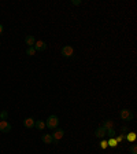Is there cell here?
<instances>
[{"mask_svg": "<svg viewBox=\"0 0 137 154\" xmlns=\"http://www.w3.org/2000/svg\"><path fill=\"white\" fill-rule=\"evenodd\" d=\"M59 125V118L58 116H55V114H52V116H49L45 120V127L49 128V129H55V128H58Z\"/></svg>", "mask_w": 137, "mask_h": 154, "instance_id": "cell-1", "label": "cell"}, {"mask_svg": "<svg viewBox=\"0 0 137 154\" xmlns=\"http://www.w3.org/2000/svg\"><path fill=\"white\" fill-rule=\"evenodd\" d=\"M51 136H52V139H53V143H56V142H59V140L64 136V131L60 129V128H55Z\"/></svg>", "mask_w": 137, "mask_h": 154, "instance_id": "cell-2", "label": "cell"}, {"mask_svg": "<svg viewBox=\"0 0 137 154\" xmlns=\"http://www.w3.org/2000/svg\"><path fill=\"white\" fill-rule=\"evenodd\" d=\"M119 116L123 121H130L133 120V113L130 110H127V109H122L121 112H119Z\"/></svg>", "mask_w": 137, "mask_h": 154, "instance_id": "cell-3", "label": "cell"}, {"mask_svg": "<svg viewBox=\"0 0 137 154\" xmlns=\"http://www.w3.org/2000/svg\"><path fill=\"white\" fill-rule=\"evenodd\" d=\"M60 52H62V55L66 57V58H71V57L74 55V48L71 47V46H64Z\"/></svg>", "mask_w": 137, "mask_h": 154, "instance_id": "cell-4", "label": "cell"}, {"mask_svg": "<svg viewBox=\"0 0 137 154\" xmlns=\"http://www.w3.org/2000/svg\"><path fill=\"white\" fill-rule=\"evenodd\" d=\"M11 131V124L7 120H0V132H10Z\"/></svg>", "mask_w": 137, "mask_h": 154, "instance_id": "cell-5", "label": "cell"}, {"mask_svg": "<svg viewBox=\"0 0 137 154\" xmlns=\"http://www.w3.org/2000/svg\"><path fill=\"white\" fill-rule=\"evenodd\" d=\"M34 50H36V52L37 51H44L45 48H47V44H45V41H42V40H38V41L34 43Z\"/></svg>", "mask_w": 137, "mask_h": 154, "instance_id": "cell-6", "label": "cell"}, {"mask_svg": "<svg viewBox=\"0 0 137 154\" xmlns=\"http://www.w3.org/2000/svg\"><path fill=\"white\" fill-rule=\"evenodd\" d=\"M105 135H107V131H105L103 127H99L95 131V136H96V138H99V139H103Z\"/></svg>", "mask_w": 137, "mask_h": 154, "instance_id": "cell-7", "label": "cell"}, {"mask_svg": "<svg viewBox=\"0 0 137 154\" xmlns=\"http://www.w3.org/2000/svg\"><path fill=\"white\" fill-rule=\"evenodd\" d=\"M41 139H42V142L45 144H51V143H53V139H52V136L49 135V133H44L41 136Z\"/></svg>", "mask_w": 137, "mask_h": 154, "instance_id": "cell-8", "label": "cell"}, {"mask_svg": "<svg viewBox=\"0 0 137 154\" xmlns=\"http://www.w3.org/2000/svg\"><path fill=\"white\" fill-rule=\"evenodd\" d=\"M23 125L26 128H33L34 127V120H33L32 117H27V118L23 120Z\"/></svg>", "mask_w": 137, "mask_h": 154, "instance_id": "cell-9", "label": "cell"}, {"mask_svg": "<svg viewBox=\"0 0 137 154\" xmlns=\"http://www.w3.org/2000/svg\"><path fill=\"white\" fill-rule=\"evenodd\" d=\"M25 43L27 44V47H33V46H34V43H36V40H34V37H33V36H30V35H29V36H26V37H25Z\"/></svg>", "mask_w": 137, "mask_h": 154, "instance_id": "cell-10", "label": "cell"}, {"mask_svg": "<svg viewBox=\"0 0 137 154\" xmlns=\"http://www.w3.org/2000/svg\"><path fill=\"white\" fill-rule=\"evenodd\" d=\"M34 127H36L38 131H42V129L45 128V122L41 121V120H40V121H34Z\"/></svg>", "mask_w": 137, "mask_h": 154, "instance_id": "cell-11", "label": "cell"}, {"mask_svg": "<svg viewBox=\"0 0 137 154\" xmlns=\"http://www.w3.org/2000/svg\"><path fill=\"white\" fill-rule=\"evenodd\" d=\"M101 127L104 128L105 131H107V129H110V128H114V121H111V120H107V121H104V124H103Z\"/></svg>", "mask_w": 137, "mask_h": 154, "instance_id": "cell-12", "label": "cell"}, {"mask_svg": "<svg viewBox=\"0 0 137 154\" xmlns=\"http://www.w3.org/2000/svg\"><path fill=\"white\" fill-rule=\"evenodd\" d=\"M136 138H137V136H136V133H134V132H129L126 135V140H127V142H132V143H134Z\"/></svg>", "mask_w": 137, "mask_h": 154, "instance_id": "cell-13", "label": "cell"}, {"mask_svg": "<svg viewBox=\"0 0 137 154\" xmlns=\"http://www.w3.org/2000/svg\"><path fill=\"white\" fill-rule=\"evenodd\" d=\"M36 54V50H34V47H27V50H26V55H34Z\"/></svg>", "mask_w": 137, "mask_h": 154, "instance_id": "cell-14", "label": "cell"}, {"mask_svg": "<svg viewBox=\"0 0 137 154\" xmlns=\"http://www.w3.org/2000/svg\"><path fill=\"white\" fill-rule=\"evenodd\" d=\"M130 154H137V144L136 143H133L132 146H130Z\"/></svg>", "mask_w": 137, "mask_h": 154, "instance_id": "cell-15", "label": "cell"}, {"mask_svg": "<svg viewBox=\"0 0 137 154\" xmlns=\"http://www.w3.org/2000/svg\"><path fill=\"white\" fill-rule=\"evenodd\" d=\"M8 118V113L5 112V110H3V112L0 113V120H7Z\"/></svg>", "mask_w": 137, "mask_h": 154, "instance_id": "cell-16", "label": "cell"}, {"mask_svg": "<svg viewBox=\"0 0 137 154\" xmlns=\"http://www.w3.org/2000/svg\"><path fill=\"white\" fill-rule=\"evenodd\" d=\"M107 144H108V146H111V147H115V146H116V140L114 138H111L110 140L107 142Z\"/></svg>", "mask_w": 137, "mask_h": 154, "instance_id": "cell-17", "label": "cell"}, {"mask_svg": "<svg viewBox=\"0 0 137 154\" xmlns=\"http://www.w3.org/2000/svg\"><path fill=\"white\" fill-rule=\"evenodd\" d=\"M107 133L110 135L111 138H114V136H115V129H114V128H110V129H107Z\"/></svg>", "mask_w": 137, "mask_h": 154, "instance_id": "cell-18", "label": "cell"}, {"mask_svg": "<svg viewBox=\"0 0 137 154\" xmlns=\"http://www.w3.org/2000/svg\"><path fill=\"white\" fill-rule=\"evenodd\" d=\"M123 138H125L123 135H118V136H114V139L116 140V143H119V142H122V140H123Z\"/></svg>", "mask_w": 137, "mask_h": 154, "instance_id": "cell-19", "label": "cell"}, {"mask_svg": "<svg viewBox=\"0 0 137 154\" xmlns=\"http://www.w3.org/2000/svg\"><path fill=\"white\" fill-rule=\"evenodd\" d=\"M107 146H108V144H107V140H101V142H100V147L103 150L107 149Z\"/></svg>", "mask_w": 137, "mask_h": 154, "instance_id": "cell-20", "label": "cell"}, {"mask_svg": "<svg viewBox=\"0 0 137 154\" xmlns=\"http://www.w3.org/2000/svg\"><path fill=\"white\" fill-rule=\"evenodd\" d=\"M81 3H82L81 0H73V1H71V4H73V6H79Z\"/></svg>", "mask_w": 137, "mask_h": 154, "instance_id": "cell-21", "label": "cell"}, {"mask_svg": "<svg viewBox=\"0 0 137 154\" xmlns=\"http://www.w3.org/2000/svg\"><path fill=\"white\" fill-rule=\"evenodd\" d=\"M3 30H4V28H3V25H1V23H0V36H1V35H3Z\"/></svg>", "mask_w": 137, "mask_h": 154, "instance_id": "cell-22", "label": "cell"}]
</instances>
